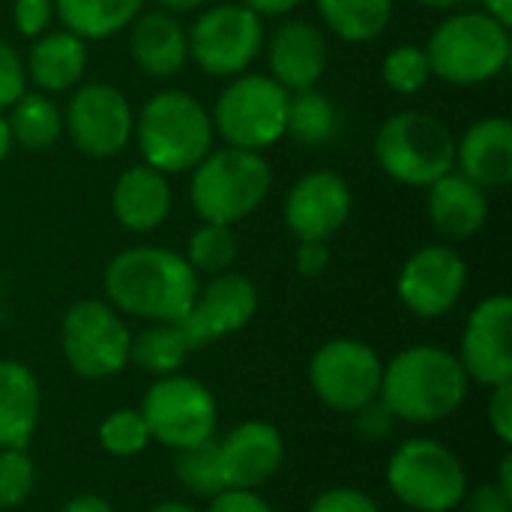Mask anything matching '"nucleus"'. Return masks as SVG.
Wrapping results in <instances>:
<instances>
[{"instance_id": "obj_22", "label": "nucleus", "mask_w": 512, "mask_h": 512, "mask_svg": "<svg viewBox=\"0 0 512 512\" xmlns=\"http://www.w3.org/2000/svg\"><path fill=\"white\" fill-rule=\"evenodd\" d=\"M129 54L135 66L150 78H171L189 60V39L177 15L156 9L141 12L129 24Z\"/></svg>"}, {"instance_id": "obj_11", "label": "nucleus", "mask_w": 512, "mask_h": 512, "mask_svg": "<svg viewBox=\"0 0 512 512\" xmlns=\"http://www.w3.org/2000/svg\"><path fill=\"white\" fill-rule=\"evenodd\" d=\"M189 57L213 78H234L261 54L267 36L264 21L243 3L207 6L186 30Z\"/></svg>"}, {"instance_id": "obj_3", "label": "nucleus", "mask_w": 512, "mask_h": 512, "mask_svg": "<svg viewBox=\"0 0 512 512\" xmlns=\"http://www.w3.org/2000/svg\"><path fill=\"white\" fill-rule=\"evenodd\" d=\"M132 138L144 165L162 174L192 171L213 150L210 111L186 90L153 93L135 114Z\"/></svg>"}, {"instance_id": "obj_37", "label": "nucleus", "mask_w": 512, "mask_h": 512, "mask_svg": "<svg viewBox=\"0 0 512 512\" xmlns=\"http://www.w3.org/2000/svg\"><path fill=\"white\" fill-rule=\"evenodd\" d=\"M15 30L27 39L42 36L54 21V0H15L12 3Z\"/></svg>"}, {"instance_id": "obj_50", "label": "nucleus", "mask_w": 512, "mask_h": 512, "mask_svg": "<svg viewBox=\"0 0 512 512\" xmlns=\"http://www.w3.org/2000/svg\"><path fill=\"white\" fill-rule=\"evenodd\" d=\"M147 512H198L192 504H183V501H162L156 507H150Z\"/></svg>"}, {"instance_id": "obj_46", "label": "nucleus", "mask_w": 512, "mask_h": 512, "mask_svg": "<svg viewBox=\"0 0 512 512\" xmlns=\"http://www.w3.org/2000/svg\"><path fill=\"white\" fill-rule=\"evenodd\" d=\"M483 3V12L486 15H492L495 21H501V24H512V0H480Z\"/></svg>"}, {"instance_id": "obj_13", "label": "nucleus", "mask_w": 512, "mask_h": 512, "mask_svg": "<svg viewBox=\"0 0 512 512\" xmlns=\"http://www.w3.org/2000/svg\"><path fill=\"white\" fill-rule=\"evenodd\" d=\"M135 114L123 90L114 84H81L72 90L63 111V132L90 159H111L126 150Z\"/></svg>"}, {"instance_id": "obj_48", "label": "nucleus", "mask_w": 512, "mask_h": 512, "mask_svg": "<svg viewBox=\"0 0 512 512\" xmlns=\"http://www.w3.org/2000/svg\"><path fill=\"white\" fill-rule=\"evenodd\" d=\"M507 498L512 501V456L507 453L504 459H501V477H498V483H495Z\"/></svg>"}, {"instance_id": "obj_5", "label": "nucleus", "mask_w": 512, "mask_h": 512, "mask_svg": "<svg viewBox=\"0 0 512 512\" xmlns=\"http://www.w3.org/2000/svg\"><path fill=\"white\" fill-rule=\"evenodd\" d=\"M423 48L429 54L432 75L447 84L474 87L507 69L512 51L510 27L486 12H456L432 30Z\"/></svg>"}, {"instance_id": "obj_28", "label": "nucleus", "mask_w": 512, "mask_h": 512, "mask_svg": "<svg viewBox=\"0 0 512 512\" xmlns=\"http://www.w3.org/2000/svg\"><path fill=\"white\" fill-rule=\"evenodd\" d=\"M315 9L345 42H372L393 18V0H315Z\"/></svg>"}, {"instance_id": "obj_4", "label": "nucleus", "mask_w": 512, "mask_h": 512, "mask_svg": "<svg viewBox=\"0 0 512 512\" xmlns=\"http://www.w3.org/2000/svg\"><path fill=\"white\" fill-rule=\"evenodd\" d=\"M270 186L273 171L261 153L225 144L192 168L189 201L201 222L234 225L264 204Z\"/></svg>"}, {"instance_id": "obj_25", "label": "nucleus", "mask_w": 512, "mask_h": 512, "mask_svg": "<svg viewBox=\"0 0 512 512\" xmlns=\"http://www.w3.org/2000/svg\"><path fill=\"white\" fill-rule=\"evenodd\" d=\"M39 381L18 360H0V450L27 447L39 423Z\"/></svg>"}, {"instance_id": "obj_49", "label": "nucleus", "mask_w": 512, "mask_h": 512, "mask_svg": "<svg viewBox=\"0 0 512 512\" xmlns=\"http://www.w3.org/2000/svg\"><path fill=\"white\" fill-rule=\"evenodd\" d=\"M9 147H12V135H9V123H6V117L0 111V162L9 156Z\"/></svg>"}, {"instance_id": "obj_27", "label": "nucleus", "mask_w": 512, "mask_h": 512, "mask_svg": "<svg viewBox=\"0 0 512 512\" xmlns=\"http://www.w3.org/2000/svg\"><path fill=\"white\" fill-rule=\"evenodd\" d=\"M6 123L12 144H21L27 150H48L63 135V111L48 93L39 90H24L12 102Z\"/></svg>"}, {"instance_id": "obj_42", "label": "nucleus", "mask_w": 512, "mask_h": 512, "mask_svg": "<svg viewBox=\"0 0 512 512\" xmlns=\"http://www.w3.org/2000/svg\"><path fill=\"white\" fill-rule=\"evenodd\" d=\"M294 264H297V273L306 279L321 276L330 264V246L324 240H300L294 252Z\"/></svg>"}, {"instance_id": "obj_7", "label": "nucleus", "mask_w": 512, "mask_h": 512, "mask_svg": "<svg viewBox=\"0 0 512 512\" xmlns=\"http://www.w3.org/2000/svg\"><path fill=\"white\" fill-rule=\"evenodd\" d=\"M288 99L291 93L270 75L240 72L225 84L210 111L213 132L228 147L261 153L285 138Z\"/></svg>"}, {"instance_id": "obj_44", "label": "nucleus", "mask_w": 512, "mask_h": 512, "mask_svg": "<svg viewBox=\"0 0 512 512\" xmlns=\"http://www.w3.org/2000/svg\"><path fill=\"white\" fill-rule=\"evenodd\" d=\"M246 9H252L258 18H267V15H288L294 12L303 0H240Z\"/></svg>"}, {"instance_id": "obj_8", "label": "nucleus", "mask_w": 512, "mask_h": 512, "mask_svg": "<svg viewBox=\"0 0 512 512\" xmlns=\"http://www.w3.org/2000/svg\"><path fill=\"white\" fill-rule=\"evenodd\" d=\"M387 486L417 512H453L468 498L465 465L450 447L432 438H411L390 456Z\"/></svg>"}, {"instance_id": "obj_33", "label": "nucleus", "mask_w": 512, "mask_h": 512, "mask_svg": "<svg viewBox=\"0 0 512 512\" xmlns=\"http://www.w3.org/2000/svg\"><path fill=\"white\" fill-rule=\"evenodd\" d=\"M381 78L390 90L402 93V96H411L417 90H423L432 78V66H429V54L423 45H396L384 63H381Z\"/></svg>"}, {"instance_id": "obj_20", "label": "nucleus", "mask_w": 512, "mask_h": 512, "mask_svg": "<svg viewBox=\"0 0 512 512\" xmlns=\"http://www.w3.org/2000/svg\"><path fill=\"white\" fill-rule=\"evenodd\" d=\"M459 174L483 189H501L512 180V123L507 117H483L456 141Z\"/></svg>"}, {"instance_id": "obj_1", "label": "nucleus", "mask_w": 512, "mask_h": 512, "mask_svg": "<svg viewBox=\"0 0 512 512\" xmlns=\"http://www.w3.org/2000/svg\"><path fill=\"white\" fill-rule=\"evenodd\" d=\"M198 294V273L165 246H132L105 267L108 303L132 318L177 324Z\"/></svg>"}, {"instance_id": "obj_45", "label": "nucleus", "mask_w": 512, "mask_h": 512, "mask_svg": "<svg viewBox=\"0 0 512 512\" xmlns=\"http://www.w3.org/2000/svg\"><path fill=\"white\" fill-rule=\"evenodd\" d=\"M60 512H114V507L99 495H75L63 504Z\"/></svg>"}, {"instance_id": "obj_47", "label": "nucleus", "mask_w": 512, "mask_h": 512, "mask_svg": "<svg viewBox=\"0 0 512 512\" xmlns=\"http://www.w3.org/2000/svg\"><path fill=\"white\" fill-rule=\"evenodd\" d=\"M156 3L171 15H180V12H195V9L207 6L210 0H156Z\"/></svg>"}, {"instance_id": "obj_9", "label": "nucleus", "mask_w": 512, "mask_h": 512, "mask_svg": "<svg viewBox=\"0 0 512 512\" xmlns=\"http://www.w3.org/2000/svg\"><path fill=\"white\" fill-rule=\"evenodd\" d=\"M129 327L108 300H78L60 321V348L78 378H114L129 363Z\"/></svg>"}, {"instance_id": "obj_35", "label": "nucleus", "mask_w": 512, "mask_h": 512, "mask_svg": "<svg viewBox=\"0 0 512 512\" xmlns=\"http://www.w3.org/2000/svg\"><path fill=\"white\" fill-rule=\"evenodd\" d=\"M36 483V468L27 447L0 450V510L21 507Z\"/></svg>"}, {"instance_id": "obj_34", "label": "nucleus", "mask_w": 512, "mask_h": 512, "mask_svg": "<svg viewBox=\"0 0 512 512\" xmlns=\"http://www.w3.org/2000/svg\"><path fill=\"white\" fill-rule=\"evenodd\" d=\"M99 444L105 453H111L117 459H132V456L144 453L150 444V429H147L141 411H135V408L111 411L99 426Z\"/></svg>"}, {"instance_id": "obj_21", "label": "nucleus", "mask_w": 512, "mask_h": 512, "mask_svg": "<svg viewBox=\"0 0 512 512\" xmlns=\"http://www.w3.org/2000/svg\"><path fill=\"white\" fill-rule=\"evenodd\" d=\"M111 210H114V219L132 234L156 231L171 213L168 174H162L144 162L126 168L114 183Z\"/></svg>"}, {"instance_id": "obj_14", "label": "nucleus", "mask_w": 512, "mask_h": 512, "mask_svg": "<svg viewBox=\"0 0 512 512\" xmlns=\"http://www.w3.org/2000/svg\"><path fill=\"white\" fill-rule=\"evenodd\" d=\"M258 312V288L249 276L225 270L219 276H210V282L201 288L189 306V312L177 321L189 348H207L216 339H225L237 330H243Z\"/></svg>"}, {"instance_id": "obj_43", "label": "nucleus", "mask_w": 512, "mask_h": 512, "mask_svg": "<svg viewBox=\"0 0 512 512\" xmlns=\"http://www.w3.org/2000/svg\"><path fill=\"white\" fill-rule=\"evenodd\" d=\"M468 512H512V501L498 486H480L468 498Z\"/></svg>"}, {"instance_id": "obj_30", "label": "nucleus", "mask_w": 512, "mask_h": 512, "mask_svg": "<svg viewBox=\"0 0 512 512\" xmlns=\"http://www.w3.org/2000/svg\"><path fill=\"white\" fill-rule=\"evenodd\" d=\"M192 348L180 330V324H153L147 330H141L132 345H129V360L150 372L153 378H165L183 369V363L189 360Z\"/></svg>"}, {"instance_id": "obj_51", "label": "nucleus", "mask_w": 512, "mask_h": 512, "mask_svg": "<svg viewBox=\"0 0 512 512\" xmlns=\"http://www.w3.org/2000/svg\"><path fill=\"white\" fill-rule=\"evenodd\" d=\"M423 6H429V9H453V6H459L462 0H420Z\"/></svg>"}, {"instance_id": "obj_19", "label": "nucleus", "mask_w": 512, "mask_h": 512, "mask_svg": "<svg viewBox=\"0 0 512 512\" xmlns=\"http://www.w3.org/2000/svg\"><path fill=\"white\" fill-rule=\"evenodd\" d=\"M270 78L279 81L288 93L315 87L327 69V39L321 27L303 18L279 24L267 42Z\"/></svg>"}, {"instance_id": "obj_10", "label": "nucleus", "mask_w": 512, "mask_h": 512, "mask_svg": "<svg viewBox=\"0 0 512 512\" xmlns=\"http://www.w3.org/2000/svg\"><path fill=\"white\" fill-rule=\"evenodd\" d=\"M141 417L150 429V441H159L168 450H186L216 438L219 405L210 387L189 375L156 378L141 402Z\"/></svg>"}, {"instance_id": "obj_17", "label": "nucleus", "mask_w": 512, "mask_h": 512, "mask_svg": "<svg viewBox=\"0 0 512 512\" xmlns=\"http://www.w3.org/2000/svg\"><path fill=\"white\" fill-rule=\"evenodd\" d=\"M285 225L297 240H330L351 216V186L336 171H309L285 195Z\"/></svg>"}, {"instance_id": "obj_39", "label": "nucleus", "mask_w": 512, "mask_h": 512, "mask_svg": "<svg viewBox=\"0 0 512 512\" xmlns=\"http://www.w3.org/2000/svg\"><path fill=\"white\" fill-rule=\"evenodd\" d=\"M351 417H354L357 432H360L363 438H369V441H381V438H387V435L393 432V423H396V417L390 414V408H387L381 399H375V402L363 405V408H360V411H354Z\"/></svg>"}, {"instance_id": "obj_40", "label": "nucleus", "mask_w": 512, "mask_h": 512, "mask_svg": "<svg viewBox=\"0 0 512 512\" xmlns=\"http://www.w3.org/2000/svg\"><path fill=\"white\" fill-rule=\"evenodd\" d=\"M489 426L501 444H512V381L492 387L489 396Z\"/></svg>"}, {"instance_id": "obj_15", "label": "nucleus", "mask_w": 512, "mask_h": 512, "mask_svg": "<svg viewBox=\"0 0 512 512\" xmlns=\"http://www.w3.org/2000/svg\"><path fill=\"white\" fill-rule=\"evenodd\" d=\"M468 264L465 258L444 246L432 243L417 249L399 270V300L417 318H441L447 315L465 294Z\"/></svg>"}, {"instance_id": "obj_12", "label": "nucleus", "mask_w": 512, "mask_h": 512, "mask_svg": "<svg viewBox=\"0 0 512 512\" xmlns=\"http://www.w3.org/2000/svg\"><path fill=\"white\" fill-rule=\"evenodd\" d=\"M384 363L360 339H330L309 360L312 393L339 414H354L381 396Z\"/></svg>"}, {"instance_id": "obj_16", "label": "nucleus", "mask_w": 512, "mask_h": 512, "mask_svg": "<svg viewBox=\"0 0 512 512\" xmlns=\"http://www.w3.org/2000/svg\"><path fill=\"white\" fill-rule=\"evenodd\" d=\"M456 357L468 381L483 387L512 381V300L507 294H492L474 306Z\"/></svg>"}, {"instance_id": "obj_36", "label": "nucleus", "mask_w": 512, "mask_h": 512, "mask_svg": "<svg viewBox=\"0 0 512 512\" xmlns=\"http://www.w3.org/2000/svg\"><path fill=\"white\" fill-rule=\"evenodd\" d=\"M27 90V69L18 51L0 39V111L12 108V102Z\"/></svg>"}, {"instance_id": "obj_32", "label": "nucleus", "mask_w": 512, "mask_h": 512, "mask_svg": "<svg viewBox=\"0 0 512 512\" xmlns=\"http://www.w3.org/2000/svg\"><path fill=\"white\" fill-rule=\"evenodd\" d=\"M174 477L198 498H216L219 492H225V480H222V465H219V447L216 438L177 450L174 453Z\"/></svg>"}, {"instance_id": "obj_41", "label": "nucleus", "mask_w": 512, "mask_h": 512, "mask_svg": "<svg viewBox=\"0 0 512 512\" xmlns=\"http://www.w3.org/2000/svg\"><path fill=\"white\" fill-rule=\"evenodd\" d=\"M207 512H276L258 492L249 489H225L216 498H210Z\"/></svg>"}, {"instance_id": "obj_31", "label": "nucleus", "mask_w": 512, "mask_h": 512, "mask_svg": "<svg viewBox=\"0 0 512 512\" xmlns=\"http://www.w3.org/2000/svg\"><path fill=\"white\" fill-rule=\"evenodd\" d=\"M183 258L189 261V267L195 273H204V276H219V273L231 270L237 261V237H234L231 225L201 222L192 231L189 249Z\"/></svg>"}, {"instance_id": "obj_26", "label": "nucleus", "mask_w": 512, "mask_h": 512, "mask_svg": "<svg viewBox=\"0 0 512 512\" xmlns=\"http://www.w3.org/2000/svg\"><path fill=\"white\" fill-rule=\"evenodd\" d=\"M141 6L144 0H54V15L69 33L90 42L123 33L141 15Z\"/></svg>"}, {"instance_id": "obj_38", "label": "nucleus", "mask_w": 512, "mask_h": 512, "mask_svg": "<svg viewBox=\"0 0 512 512\" xmlns=\"http://www.w3.org/2000/svg\"><path fill=\"white\" fill-rule=\"evenodd\" d=\"M309 512H381L378 504L360 492V489H351V486H336V489H327L321 492L312 504Z\"/></svg>"}, {"instance_id": "obj_6", "label": "nucleus", "mask_w": 512, "mask_h": 512, "mask_svg": "<svg viewBox=\"0 0 512 512\" xmlns=\"http://www.w3.org/2000/svg\"><path fill=\"white\" fill-rule=\"evenodd\" d=\"M381 171L405 186H432L456 165L453 132L426 111H396L375 135Z\"/></svg>"}, {"instance_id": "obj_29", "label": "nucleus", "mask_w": 512, "mask_h": 512, "mask_svg": "<svg viewBox=\"0 0 512 512\" xmlns=\"http://www.w3.org/2000/svg\"><path fill=\"white\" fill-rule=\"evenodd\" d=\"M291 135L303 147H327L339 135V108L318 87H306L291 93L288 99V126Z\"/></svg>"}, {"instance_id": "obj_24", "label": "nucleus", "mask_w": 512, "mask_h": 512, "mask_svg": "<svg viewBox=\"0 0 512 512\" xmlns=\"http://www.w3.org/2000/svg\"><path fill=\"white\" fill-rule=\"evenodd\" d=\"M27 81L39 87V93H66L81 84L87 69V42L66 27L45 30L36 36L33 48L27 51Z\"/></svg>"}, {"instance_id": "obj_18", "label": "nucleus", "mask_w": 512, "mask_h": 512, "mask_svg": "<svg viewBox=\"0 0 512 512\" xmlns=\"http://www.w3.org/2000/svg\"><path fill=\"white\" fill-rule=\"evenodd\" d=\"M216 447H219L225 489L255 492L258 486L273 480L285 462L282 432L264 420H246L234 426L225 438L216 441Z\"/></svg>"}, {"instance_id": "obj_2", "label": "nucleus", "mask_w": 512, "mask_h": 512, "mask_svg": "<svg viewBox=\"0 0 512 512\" xmlns=\"http://www.w3.org/2000/svg\"><path fill=\"white\" fill-rule=\"evenodd\" d=\"M468 375L456 354L438 345H411L384 363L381 402L396 420L429 426L462 408Z\"/></svg>"}, {"instance_id": "obj_23", "label": "nucleus", "mask_w": 512, "mask_h": 512, "mask_svg": "<svg viewBox=\"0 0 512 512\" xmlns=\"http://www.w3.org/2000/svg\"><path fill=\"white\" fill-rule=\"evenodd\" d=\"M426 189H429V198H426L429 222L438 234L450 240H465V237H474L486 225L489 219L486 189L468 180L465 174L450 171Z\"/></svg>"}]
</instances>
